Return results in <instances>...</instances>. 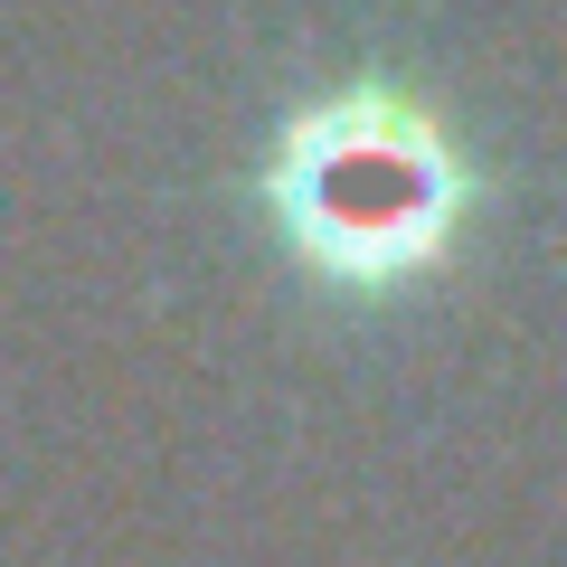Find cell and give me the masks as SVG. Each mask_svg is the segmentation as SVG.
<instances>
[{"label":"cell","instance_id":"6da1fadb","mask_svg":"<svg viewBox=\"0 0 567 567\" xmlns=\"http://www.w3.org/2000/svg\"><path fill=\"white\" fill-rule=\"evenodd\" d=\"M275 218L331 284H406L445 256L464 171L406 95H341L275 152Z\"/></svg>","mask_w":567,"mask_h":567}]
</instances>
